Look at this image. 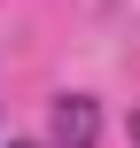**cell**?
Here are the masks:
<instances>
[{"instance_id": "6da1fadb", "label": "cell", "mask_w": 140, "mask_h": 148, "mask_svg": "<svg viewBox=\"0 0 140 148\" xmlns=\"http://www.w3.org/2000/svg\"><path fill=\"white\" fill-rule=\"evenodd\" d=\"M47 140H55V148H94V140H101V109H94V94H62V101L47 109Z\"/></svg>"}, {"instance_id": "7a4b0ae2", "label": "cell", "mask_w": 140, "mask_h": 148, "mask_svg": "<svg viewBox=\"0 0 140 148\" xmlns=\"http://www.w3.org/2000/svg\"><path fill=\"white\" fill-rule=\"evenodd\" d=\"M8 148H55V140H8Z\"/></svg>"}, {"instance_id": "3957f363", "label": "cell", "mask_w": 140, "mask_h": 148, "mask_svg": "<svg viewBox=\"0 0 140 148\" xmlns=\"http://www.w3.org/2000/svg\"><path fill=\"white\" fill-rule=\"evenodd\" d=\"M132 148H140V101H132Z\"/></svg>"}]
</instances>
